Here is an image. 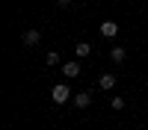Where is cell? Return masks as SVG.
Returning <instances> with one entry per match:
<instances>
[{"instance_id":"6da1fadb","label":"cell","mask_w":148,"mask_h":130,"mask_svg":"<svg viewBox=\"0 0 148 130\" xmlns=\"http://www.w3.org/2000/svg\"><path fill=\"white\" fill-rule=\"evenodd\" d=\"M51 98H53V103H65V101H74V95H71V89L65 83H56L51 89Z\"/></svg>"},{"instance_id":"7a4b0ae2","label":"cell","mask_w":148,"mask_h":130,"mask_svg":"<svg viewBox=\"0 0 148 130\" xmlns=\"http://www.w3.org/2000/svg\"><path fill=\"white\" fill-rule=\"evenodd\" d=\"M101 35H104V39H116V35H119V24L116 21H104L101 24Z\"/></svg>"},{"instance_id":"3957f363","label":"cell","mask_w":148,"mask_h":130,"mask_svg":"<svg viewBox=\"0 0 148 130\" xmlns=\"http://www.w3.org/2000/svg\"><path fill=\"white\" fill-rule=\"evenodd\" d=\"M71 103L77 106V110H86V106L92 103V95H89V92H77V95H74V101H71Z\"/></svg>"},{"instance_id":"277c9868","label":"cell","mask_w":148,"mask_h":130,"mask_svg":"<svg viewBox=\"0 0 148 130\" xmlns=\"http://www.w3.org/2000/svg\"><path fill=\"white\" fill-rule=\"evenodd\" d=\"M116 80H119V77H113V74H101V77H98V86H101L104 92H110V89L116 86Z\"/></svg>"},{"instance_id":"5b68a950","label":"cell","mask_w":148,"mask_h":130,"mask_svg":"<svg viewBox=\"0 0 148 130\" xmlns=\"http://www.w3.org/2000/svg\"><path fill=\"white\" fill-rule=\"evenodd\" d=\"M39 39H42V33H39V30H27V33H24V44H27V47L39 44Z\"/></svg>"},{"instance_id":"8992f818","label":"cell","mask_w":148,"mask_h":130,"mask_svg":"<svg viewBox=\"0 0 148 130\" xmlns=\"http://www.w3.org/2000/svg\"><path fill=\"white\" fill-rule=\"evenodd\" d=\"M62 74H65V77H77V74H80V65L71 59V62H65V65H62Z\"/></svg>"},{"instance_id":"52a82bcc","label":"cell","mask_w":148,"mask_h":130,"mask_svg":"<svg viewBox=\"0 0 148 130\" xmlns=\"http://www.w3.org/2000/svg\"><path fill=\"white\" fill-rule=\"evenodd\" d=\"M125 56H127L125 47H113V50H110V59H113V62H125Z\"/></svg>"},{"instance_id":"ba28073f","label":"cell","mask_w":148,"mask_h":130,"mask_svg":"<svg viewBox=\"0 0 148 130\" xmlns=\"http://www.w3.org/2000/svg\"><path fill=\"white\" fill-rule=\"evenodd\" d=\"M74 53H77L80 59H83V56H89V53H92V44H86V42H80L77 47H74Z\"/></svg>"},{"instance_id":"9c48e42d","label":"cell","mask_w":148,"mask_h":130,"mask_svg":"<svg viewBox=\"0 0 148 130\" xmlns=\"http://www.w3.org/2000/svg\"><path fill=\"white\" fill-rule=\"evenodd\" d=\"M45 62H47V65H56V62H59V53H56V50H47V53H45Z\"/></svg>"},{"instance_id":"30bf717a","label":"cell","mask_w":148,"mask_h":130,"mask_svg":"<svg viewBox=\"0 0 148 130\" xmlns=\"http://www.w3.org/2000/svg\"><path fill=\"white\" fill-rule=\"evenodd\" d=\"M113 110H125V98H113Z\"/></svg>"},{"instance_id":"8fae6325","label":"cell","mask_w":148,"mask_h":130,"mask_svg":"<svg viewBox=\"0 0 148 130\" xmlns=\"http://www.w3.org/2000/svg\"><path fill=\"white\" fill-rule=\"evenodd\" d=\"M56 6H59V9H68V6H71V0H56Z\"/></svg>"}]
</instances>
